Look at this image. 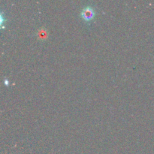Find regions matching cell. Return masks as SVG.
Wrapping results in <instances>:
<instances>
[{"label":"cell","instance_id":"1","mask_svg":"<svg viewBox=\"0 0 154 154\" xmlns=\"http://www.w3.org/2000/svg\"><path fill=\"white\" fill-rule=\"evenodd\" d=\"M96 15L95 8L91 5L84 6L81 11V17L85 22H90Z\"/></svg>","mask_w":154,"mask_h":154}]
</instances>
